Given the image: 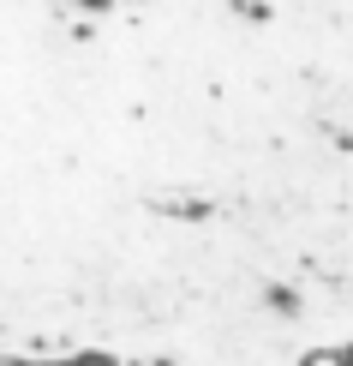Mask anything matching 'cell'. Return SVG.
<instances>
[{
  "mask_svg": "<svg viewBox=\"0 0 353 366\" xmlns=\"http://www.w3.org/2000/svg\"><path fill=\"white\" fill-rule=\"evenodd\" d=\"M84 6H114V0H0V19H54V12H84Z\"/></svg>",
  "mask_w": 353,
  "mask_h": 366,
  "instance_id": "obj_1",
  "label": "cell"
}]
</instances>
